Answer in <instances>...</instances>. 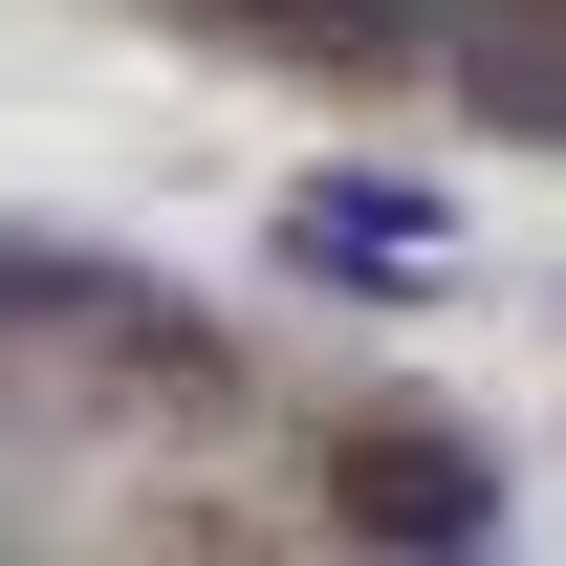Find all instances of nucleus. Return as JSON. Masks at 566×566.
Listing matches in <instances>:
<instances>
[{
  "instance_id": "1",
  "label": "nucleus",
  "mask_w": 566,
  "mask_h": 566,
  "mask_svg": "<svg viewBox=\"0 0 566 566\" xmlns=\"http://www.w3.org/2000/svg\"><path fill=\"white\" fill-rule=\"evenodd\" d=\"M153 22H197L327 109H436V132L566 153V0H153Z\"/></svg>"
}]
</instances>
